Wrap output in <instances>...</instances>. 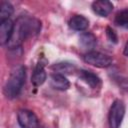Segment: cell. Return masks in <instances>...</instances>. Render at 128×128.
Listing matches in <instances>:
<instances>
[{
	"instance_id": "obj_9",
	"label": "cell",
	"mask_w": 128,
	"mask_h": 128,
	"mask_svg": "<svg viewBox=\"0 0 128 128\" xmlns=\"http://www.w3.org/2000/svg\"><path fill=\"white\" fill-rule=\"evenodd\" d=\"M44 66H45V64L42 63V61H39L34 69L32 76H31V82L36 87L42 85L47 78V74L44 69Z\"/></svg>"
},
{
	"instance_id": "obj_2",
	"label": "cell",
	"mask_w": 128,
	"mask_h": 128,
	"mask_svg": "<svg viewBox=\"0 0 128 128\" xmlns=\"http://www.w3.org/2000/svg\"><path fill=\"white\" fill-rule=\"evenodd\" d=\"M26 79V69L23 65H18L14 67V69L11 71L5 85L3 88L4 95L9 99L16 98L25 83Z\"/></svg>"
},
{
	"instance_id": "obj_16",
	"label": "cell",
	"mask_w": 128,
	"mask_h": 128,
	"mask_svg": "<svg viewBox=\"0 0 128 128\" xmlns=\"http://www.w3.org/2000/svg\"><path fill=\"white\" fill-rule=\"evenodd\" d=\"M106 35H107V38L110 42L114 43V44H117L118 43V36L116 34V32L110 27V26H107L106 27Z\"/></svg>"
},
{
	"instance_id": "obj_8",
	"label": "cell",
	"mask_w": 128,
	"mask_h": 128,
	"mask_svg": "<svg viewBox=\"0 0 128 128\" xmlns=\"http://www.w3.org/2000/svg\"><path fill=\"white\" fill-rule=\"evenodd\" d=\"M92 10L95 14H97L101 17H106L112 12L113 4H112V2L107 1V0L94 1L92 3Z\"/></svg>"
},
{
	"instance_id": "obj_13",
	"label": "cell",
	"mask_w": 128,
	"mask_h": 128,
	"mask_svg": "<svg viewBox=\"0 0 128 128\" xmlns=\"http://www.w3.org/2000/svg\"><path fill=\"white\" fill-rule=\"evenodd\" d=\"M51 68L53 71H55V73L61 74L64 76L73 74L76 71V66L70 62H59V63L54 64Z\"/></svg>"
},
{
	"instance_id": "obj_1",
	"label": "cell",
	"mask_w": 128,
	"mask_h": 128,
	"mask_svg": "<svg viewBox=\"0 0 128 128\" xmlns=\"http://www.w3.org/2000/svg\"><path fill=\"white\" fill-rule=\"evenodd\" d=\"M41 30V22L35 18L21 16L14 23V30L8 47L10 49L18 48L30 36L39 33Z\"/></svg>"
},
{
	"instance_id": "obj_7",
	"label": "cell",
	"mask_w": 128,
	"mask_h": 128,
	"mask_svg": "<svg viewBox=\"0 0 128 128\" xmlns=\"http://www.w3.org/2000/svg\"><path fill=\"white\" fill-rule=\"evenodd\" d=\"M14 30V23L11 19H6L0 23V43L8 44Z\"/></svg>"
},
{
	"instance_id": "obj_5",
	"label": "cell",
	"mask_w": 128,
	"mask_h": 128,
	"mask_svg": "<svg viewBox=\"0 0 128 128\" xmlns=\"http://www.w3.org/2000/svg\"><path fill=\"white\" fill-rule=\"evenodd\" d=\"M17 120L21 128H39L38 118L30 110H19L17 113Z\"/></svg>"
},
{
	"instance_id": "obj_15",
	"label": "cell",
	"mask_w": 128,
	"mask_h": 128,
	"mask_svg": "<svg viewBox=\"0 0 128 128\" xmlns=\"http://www.w3.org/2000/svg\"><path fill=\"white\" fill-rule=\"evenodd\" d=\"M13 12H14V8L11 5V3L6 2V1L1 3V6H0V19H1V21L9 19V17L13 14Z\"/></svg>"
},
{
	"instance_id": "obj_12",
	"label": "cell",
	"mask_w": 128,
	"mask_h": 128,
	"mask_svg": "<svg viewBox=\"0 0 128 128\" xmlns=\"http://www.w3.org/2000/svg\"><path fill=\"white\" fill-rule=\"evenodd\" d=\"M69 27L75 31H85L89 27V20L82 15H75L69 20Z\"/></svg>"
},
{
	"instance_id": "obj_11",
	"label": "cell",
	"mask_w": 128,
	"mask_h": 128,
	"mask_svg": "<svg viewBox=\"0 0 128 128\" xmlns=\"http://www.w3.org/2000/svg\"><path fill=\"white\" fill-rule=\"evenodd\" d=\"M96 43H97V39L93 33L84 32L79 37V44L81 45V47L84 50H86L88 52H91L93 50Z\"/></svg>"
},
{
	"instance_id": "obj_14",
	"label": "cell",
	"mask_w": 128,
	"mask_h": 128,
	"mask_svg": "<svg viewBox=\"0 0 128 128\" xmlns=\"http://www.w3.org/2000/svg\"><path fill=\"white\" fill-rule=\"evenodd\" d=\"M115 24L122 28L128 29V9L121 10L116 14Z\"/></svg>"
},
{
	"instance_id": "obj_4",
	"label": "cell",
	"mask_w": 128,
	"mask_h": 128,
	"mask_svg": "<svg viewBox=\"0 0 128 128\" xmlns=\"http://www.w3.org/2000/svg\"><path fill=\"white\" fill-rule=\"evenodd\" d=\"M83 60L87 64H90L98 68H106L112 64V58L110 56L96 51L87 52L83 56Z\"/></svg>"
},
{
	"instance_id": "obj_17",
	"label": "cell",
	"mask_w": 128,
	"mask_h": 128,
	"mask_svg": "<svg viewBox=\"0 0 128 128\" xmlns=\"http://www.w3.org/2000/svg\"><path fill=\"white\" fill-rule=\"evenodd\" d=\"M124 55L128 57V41L126 42V44H125V47H124Z\"/></svg>"
},
{
	"instance_id": "obj_6",
	"label": "cell",
	"mask_w": 128,
	"mask_h": 128,
	"mask_svg": "<svg viewBox=\"0 0 128 128\" xmlns=\"http://www.w3.org/2000/svg\"><path fill=\"white\" fill-rule=\"evenodd\" d=\"M78 77L82 82H84L87 86H89L92 89H97L101 86V79L92 71L80 70L78 73Z\"/></svg>"
},
{
	"instance_id": "obj_10",
	"label": "cell",
	"mask_w": 128,
	"mask_h": 128,
	"mask_svg": "<svg viewBox=\"0 0 128 128\" xmlns=\"http://www.w3.org/2000/svg\"><path fill=\"white\" fill-rule=\"evenodd\" d=\"M50 84L54 89L59 90V91H66L70 87L69 80L64 75L57 74V73L51 74V76H50Z\"/></svg>"
},
{
	"instance_id": "obj_3",
	"label": "cell",
	"mask_w": 128,
	"mask_h": 128,
	"mask_svg": "<svg viewBox=\"0 0 128 128\" xmlns=\"http://www.w3.org/2000/svg\"><path fill=\"white\" fill-rule=\"evenodd\" d=\"M125 115V105L122 100H115L109 110L108 122L110 128H120L122 120Z\"/></svg>"
}]
</instances>
